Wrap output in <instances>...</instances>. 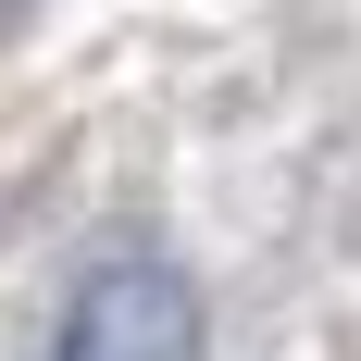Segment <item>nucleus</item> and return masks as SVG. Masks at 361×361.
Listing matches in <instances>:
<instances>
[{
    "label": "nucleus",
    "instance_id": "obj_1",
    "mask_svg": "<svg viewBox=\"0 0 361 361\" xmlns=\"http://www.w3.org/2000/svg\"><path fill=\"white\" fill-rule=\"evenodd\" d=\"M37 361H200V299L162 250H112L63 287Z\"/></svg>",
    "mask_w": 361,
    "mask_h": 361
}]
</instances>
